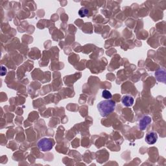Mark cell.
Listing matches in <instances>:
<instances>
[{
    "label": "cell",
    "instance_id": "6da1fadb",
    "mask_svg": "<svg viewBox=\"0 0 166 166\" xmlns=\"http://www.w3.org/2000/svg\"><path fill=\"white\" fill-rule=\"evenodd\" d=\"M116 102L112 99H105L100 101L98 104V110L102 117H106L114 111Z\"/></svg>",
    "mask_w": 166,
    "mask_h": 166
},
{
    "label": "cell",
    "instance_id": "7a4b0ae2",
    "mask_svg": "<svg viewBox=\"0 0 166 166\" xmlns=\"http://www.w3.org/2000/svg\"><path fill=\"white\" fill-rule=\"evenodd\" d=\"M54 143V141L51 138H44L38 142L37 145L40 151L43 152H47L53 149Z\"/></svg>",
    "mask_w": 166,
    "mask_h": 166
},
{
    "label": "cell",
    "instance_id": "3957f363",
    "mask_svg": "<svg viewBox=\"0 0 166 166\" xmlns=\"http://www.w3.org/2000/svg\"><path fill=\"white\" fill-rule=\"evenodd\" d=\"M158 140V134L154 131L148 133L145 138V140L149 145L155 144Z\"/></svg>",
    "mask_w": 166,
    "mask_h": 166
},
{
    "label": "cell",
    "instance_id": "277c9868",
    "mask_svg": "<svg viewBox=\"0 0 166 166\" xmlns=\"http://www.w3.org/2000/svg\"><path fill=\"white\" fill-rule=\"evenodd\" d=\"M151 123V117L148 116H145L142 117L139 121V129L141 130H144L146 129L149 124Z\"/></svg>",
    "mask_w": 166,
    "mask_h": 166
},
{
    "label": "cell",
    "instance_id": "5b68a950",
    "mask_svg": "<svg viewBox=\"0 0 166 166\" xmlns=\"http://www.w3.org/2000/svg\"><path fill=\"white\" fill-rule=\"evenodd\" d=\"M134 98L132 96H130L129 95H124L121 99V102L123 103V105L127 107H132L134 104Z\"/></svg>",
    "mask_w": 166,
    "mask_h": 166
},
{
    "label": "cell",
    "instance_id": "8992f818",
    "mask_svg": "<svg viewBox=\"0 0 166 166\" xmlns=\"http://www.w3.org/2000/svg\"><path fill=\"white\" fill-rule=\"evenodd\" d=\"M156 79L159 82H165V71L164 69H159L155 73Z\"/></svg>",
    "mask_w": 166,
    "mask_h": 166
},
{
    "label": "cell",
    "instance_id": "52a82bcc",
    "mask_svg": "<svg viewBox=\"0 0 166 166\" xmlns=\"http://www.w3.org/2000/svg\"><path fill=\"white\" fill-rule=\"evenodd\" d=\"M102 97L104 99H110L112 98V95L108 90H103L102 92Z\"/></svg>",
    "mask_w": 166,
    "mask_h": 166
},
{
    "label": "cell",
    "instance_id": "ba28073f",
    "mask_svg": "<svg viewBox=\"0 0 166 166\" xmlns=\"http://www.w3.org/2000/svg\"><path fill=\"white\" fill-rule=\"evenodd\" d=\"M88 12H89V11L88 9H86L85 7H82V9H80L79 14V15L81 17H85V16L88 15Z\"/></svg>",
    "mask_w": 166,
    "mask_h": 166
},
{
    "label": "cell",
    "instance_id": "9c48e42d",
    "mask_svg": "<svg viewBox=\"0 0 166 166\" xmlns=\"http://www.w3.org/2000/svg\"><path fill=\"white\" fill-rule=\"evenodd\" d=\"M6 73H7L6 68L3 66H2V68H1V75L3 76V75H6Z\"/></svg>",
    "mask_w": 166,
    "mask_h": 166
}]
</instances>
